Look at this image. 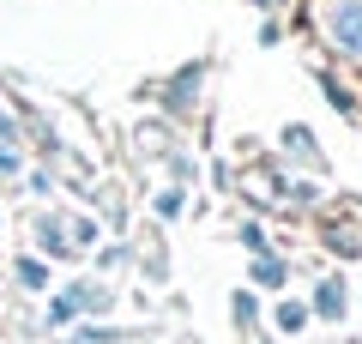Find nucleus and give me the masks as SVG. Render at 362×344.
Returning a JSON list of instances; mask_svg holds the SVG:
<instances>
[{
  "instance_id": "f257e3e1",
  "label": "nucleus",
  "mask_w": 362,
  "mask_h": 344,
  "mask_svg": "<svg viewBox=\"0 0 362 344\" xmlns=\"http://www.w3.org/2000/svg\"><path fill=\"white\" fill-rule=\"evenodd\" d=\"M332 30H338V42H344V49L362 55V0H344V25L332 18Z\"/></svg>"
}]
</instances>
